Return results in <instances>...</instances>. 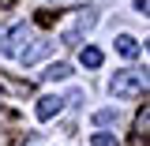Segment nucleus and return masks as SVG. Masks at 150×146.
I'll list each match as a JSON object with an SVG mask.
<instances>
[{
    "mask_svg": "<svg viewBox=\"0 0 150 146\" xmlns=\"http://www.w3.org/2000/svg\"><path fill=\"white\" fill-rule=\"evenodd\" d=\"M71 75V64L68 60H53L45 71H41V79H49V83H60V79H68Z\"/></svg>",
    "mask_w": 150,
    "mask_h": 146,
    "instance_id": "39448f33",
    "label": "nucleus"
},
{
    "mask_svg": "<svg viewBox=\"0 0 150 146\" xmlns=\"http://www.w3.org/2000/svg\"><path fill=\"white\" fill-rule=\"evenodd\" d=\"M45 53H49V41H45V37H38V41H30V45H26V49L19 53V60H23V68H26V64H34V60H41Z\"/></svg>",
    "mask_w": 150,
    "mask_h": 146,
    "instance_id": "20e7f679",
    "label": "nucleus"
},
{
    "mask_svg": "<svg viewBox=\"0 0 150 146\" xmlns=\"http://www.w3.org/2000/svg\"><path fill=\"white\" fill-rule=\"evenodd\" d=\"M146 135H150V109L143 105V112L135 116V139H139V142H146Z\"/></svg>",
    "mask_w": 150,
    "mask_h": 146,
    "instance_id": "0eeeda50",
    "label": "nucleus"
},
{
    "mask_svg": "<svg viewBox=\"0 0 150 146\" xmlns=\"http://www.w3.org/2000/svg\"><path fill=\"white\" fill-rule=\"evenodd\" d=\"M60 109H64V97H56V94H45V97L38 101V120H53Z\"/></svg>",
    "mask_w": 150,
    "mask_h": 146,
    "instance_id": "7ed1b4c3",
    "label": "nucleus"
},
{
    "mask_svg": "<svg viewBox=\"0 0 150 146\" xmlns=\"http://www.w3.org/2000/svg\"><path fill=\"white\" fill-rule=\"evenodd\" d=\"M94 146H116V135H109V131H98V135H94Z\"/></svg>",
    "mask_w": 150,
    "mask_h": 146,
    "instance_id": "9d476101",
    "label": "nucleus"
},
{
    "mask_svg": "<svg viewBox=\"0 0 150 146\" xmlns=\"http://www.w3.org/2000/svg\"><path fill=\"white\" fill-rule=\"evenodd\" d=\"M94 23H98V15H94L90 8H86V11H79V15H75V23L68 26V30H64V34H60V41H64V45H79V37L86 34Z\"/></svg>",
    "mask_w": 150,
    "mask_h": 146,
    "instance_id": "f03ea898",
    "label": "nucleus"
},
{
    "mask_svg": "<svg viewBox=\"0 0 150 146\" xmlns=\"http://www.w3.org/2000/svg\"><path fill=\"white\" fill-rule=\"evenodd\" d=\"M143 86H146V75H143V71H131V68H128V71H116L112 83H109L112 97H139Z\"/></svg>",
    "mask_w": 150,
    "mask_h": 146,
    "instance_id": "f257e3e1",
    "label": "nucleus"
},
{
    "mask_svg": "<svg viewBox=\"0 0 150 146\" xmlns=\"http://www.w3.org/2000/svg\"><path fill=\"white\" fill-rule=\"evenodd\" d=\"M135 8H139V11H146V8H150V0H135Z\"/></svg>",
    "mask_w": 150,
    "mask_h": 146,
    "instance_id": "9b49d317",
    "label": "nucleus"
},
{
    "mask_svg": "<svg viewBox=\"0 0 150 146\" xmlns=\"http://www.w3.org/2000/svg\"><path fill=\"white\" fill-rule=\"evenodd\" d=\"M8 4H11V0H0V8H8Z\"/></svg>",
    "mask_w": 150,
    "mask_h": 146,
    "instance_id": "f8f14e48",
    "label": "nucleus"
},
{
    "mask_svg": "<svg viewBox=\"0 0 150 146\" xmlns=\"http://www.w3.org/2000/svg\"><path fill=\"white\" fill-rule=\"evenodd\" d=\"M101 60H105V56H101V49H94V45H86V49H83V68H101Z\"/></svg>",
    "mask_w": 150,
    "mask_h": 146,
    "instance_id": "6e6552de",
    "label": "nucleus"
},
{
    "mask_svg": "<svg viewBox=\"0 0 150 146\" xmlns=\"http://www.w3.org/2000/svg\"><path fill=\"white\" fill-rule=\"evenodd\" d=\"M112 120H116V112H112V109H101V112H94V124H101V128H109Z\"/></svg>",
    "mask_w": 150,
    "mask_h": 146,
    "instance_id": "1a4fd4ad",
    "label": "nucleus"
},
{
    "mask_svg": "<svg viewBox=\"0 0 150 146\" xmlns=\"http://www.w3.org/2000/svg\"><path fill=\"white\" fill-rule=\"evenodd\" d=\"M116 53L124 56V60H135V56H139V41H135L131 34H120L116 37Z\"/></svg>",
    "mask_w": 150,
    "mask_h": 146,
    "instance_id": "423d86ee",
    "label": "nucleus"
}]
</instances>
